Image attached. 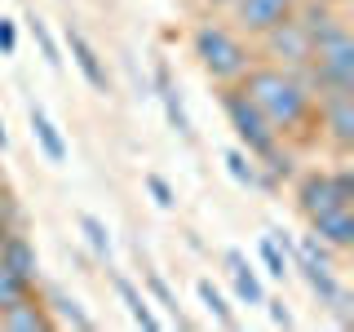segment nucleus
Masks as SVG:
<instances>
[{"mask_svg": "<svg viewBox=\"0 0 354 332\" xmlns=\"http://www.w3.org/2000/svg\"><path fill=\"white\" fill-rule=\"evenodd\" d=\"M239 89L252 98V107L270 120L283 142H315L319 138V102H315V93H310V84L301 75L257 58L243 71Z\"/></svg>", "mask_w": 354, "mask_h": 332, "instance_id": "f257e3e1", "label": "nucleus"}, {"mask_svg": "<svg viewBox=\"0 0 354 332\" xmlns=\"http://www.w3.org/2000/svg\"><path fill=\"white\" fill-rule=\"evenodd\" d=\"M217 107H221V116H226V124L235 129L239 151H248L270 177H292L297 173L288 142L274 133V124L261 116L257 107H252V98L243 93L239 84H217Z\"/></svg>", "mask_w": 354, "mask_h": 332, "instance_id": "f03ea898", "label": "nucleus"}, {"mask_svg": "<svg viewBox=\"0 0 354 332\" xmlns=\"http://www.w3.org/2000/svg\"><path fill=\"white\" fill-rule=\"evenodd\" d=\"M191 53L213 84H239L243 71L257 62L252 40H243L230 22H217V18H199L191 27Z\"/></svg>", "mask_w": 354, "mask_h": 332, "instance_id": "7ed1b4c3", "label": "nucleus"}, {"mask_svg": "<svg viewBox=\"0 0 354 332\" xmlns=\"http://www.w3.org/2000/svg\"><path fill=\"white\" fill-rule=\"evenodd\" d=\"M306 84H310L315 98L354 89V36H350V22H337L332 31L315 36V53H310Z\"/></svg>", "mask_w": 354, "mask_h": 332, "instance_id": "20e7f679", "label": "nucleus"}, {"mask_svg": "<svg viewBox=\"0 0 354 332\" xmlns=\"http://www.w3.org/2000/svg\"><path fill=\"white\" fill-rule=\"evenodd\" d=\"M297 208H301V217H319L328 213V208H354V169L350 164H341V169H310L297 177Z\"/></svg>", "mask_w": 354, "mask_h": 332, "instance_id": "39448f33", "label": "nucleus"}, {"mask_svg": "<svg viewBox=\"0 0 354 332\" xmlns=\"http://www.w3.org/2000/svg\"><path fill=\"white\" fill-rule=\"evenodd\" d=\"M252 53H257L261 62L283 66V71H292V75H301V80H306L310 53H315V40H310V31H306L297 18H283V22H274L270 31H261L257 44H252Z\"/></svg>", "mask_w": 354, "mask_h": 332, "instance_id": "423d86ee", "label": "nucleus"}, {"mask_svg": "<svg viewBox=\"0 0 354 332\" xmlns=\"http://www.w3.org/2000/svg\"><path fill=\"white\" fill-rule=\"evenodd\" d=\"M319 102V142H328L337 155L354 151V89L341 93H324Z\"/></svg>", "mask_w": 354, "mask_h": 332, "instance_id": "0eeeda50", "label": "nucleus"}, {"mask_svg": "<svg viewBox=\"0 0 354 332\" xmlns=\"http://www.w3.org/2000/svg\"><path fill=\"white\" fill-rule=\"evenodd\" d=\"M292 9H297V0H230V27L243 40H257L274 22L292 18Z\"/></svg>", "mask_w": 354, "mask_h": 332, "instance_id": "6e6552de", "label": "nucleus"}, {"mask_svg": "<svg viewBox=\"0 0 354 332\" xmlns=\"http://www.w3.org/2000/svg\"><path fill=\"white\" fill-rule=\"evenodd\" d=\"M66 49H71V62H75V71L84 75V84L93 89V93H111L106 62H102V53L93 49V40H88L80 27H66Z\"/></svg>", "mask_w": 354, "mask_h": 332, "instance_id": "1a4fd4ad", "label": "nucleus"}, {"mask_svg": "<svg viewBox=\"0 0 354 332\" xmlns=\"http://www.w3.org/2000/svg\"><path fill=\"white\" fill-rule=\"evenodd\" d=\"M0 328L5 332H53V315L40 302V293L31 288L27 297H18V302H9L0 310Z\"/></svg>", "mask_w": 354, "mask_h": 332, "instance_id": "9d476101", "label": "nucleus"}, {"mask_svg": "<svg viewBox=\"0 0 354 332\" xmlns=\"http://www.w3.org/2000/svg\"><path fill=\"white\" fill-rule=\"evenodd\" d=\"M310 235L324 239L332 252H350L354 248V208H328V213L310 217Z\"/></svg>", "mask_w": 354, "mask_h": 332, "instance_id": "9b49d317", "label": "nucleus"}, {"mask_svg": "<svg viewBox=\"0 0 354 332\" xmlns=\"http://www.w3.org/2000/svg\"><path fill=\"white\" fill-rule=\"evenodd\" d=\"M0 261H5L14 275H22L27 284L40 279V252H36V243L22 235L18 226H9L5 235H0Z\"/></svg>", "mask_w": 354, "mask_h": 332, "instance_id": "f8f14e48", "label": "nucleus"}, {"mask_svg": "<svg viewBox=\"0 0 354 332\" xmlns=\"http://www.w3.org/2000/svg\"><path fill=\"white\" fill-rule=\"evenodd\" d=\"M226 275H230V284H235V297L243 306H261L266 302V284H261V275L252 270V261L243 257L239 248H226Z\"/></svg>", "mask_w": 354, "mask_h": 332, "instance_id": "ddd939ff", "label": "nucleus"}, {"mask_svg": "<svg viewBox=\"0 0 354 332\" xmlns=\"http://www.w3.org/2000/svg\"><path fill=\"white\" fill-rule=\"evenodd\" d=\"M155 89H160V102H164V116H169L173 133L182 142H195V124H191V116H186L182 98H177V84L169 80V66H155Z\"/></svg>", "mask_w": 354, "mask_h": 332, "instance_id": "4468645a", "label": "nucleus"}, {"mask_svg": "<svg viewBox=\"0 0 354 332\" xmlns=\"http://www.w3.org/2000/svg\"><path fill=\"white\" fill-rule=\"evenodd\" d=\"M27 120H31V138H36V147L44 151V160H49V164H66V138L58 133V124L49 120V111L36 102L27 111Z\"/></svg>", "mask_w": 354, "mask_h": 332, "instance_id": "2eb2a0df", "label": "nucleus"}, {"mask_svg": "<svg viewBox=\"0 0 354 332\" xmlns=\"http://www.w3.org/2000/svg\"><path fill=\"white\" fill-rule=\"evenodd\" d=\"M40 302L49 306L53 328H75V332H88V328H93V319L84 315V306L75 302V297H66L62 288H44V293H40Z\"/></svg>", "mask_w": 354, "mask_h": 332, "instance_id": "dca6fc26", "label": "nucleus"}, {"mask_svg": "<svg viewBox=\"0 0 354 332\" xmlns=\"http://www.w3.org/2000/svg\"><path fill=\"white\" fill-rule=\"evenodd\" d=\"M111 279H115V293H120V302L129 306L133 324H138V328H147V332H155V328H160V315H155V310H151V302H147V297L138 293V284H133L129 275H120V270H115V275H111Z\"/></svg>", "mask_w": 354, "mask_h": 332, "instance_id": "f3484780", "label": "nucleus"}, {"mask_svg": "<svg viewBox=\"0 0 354 332\" xmlns=\"http://www.w3.org/2000/svg\"><path fill=\"white\" fill-rule=\"evenodd\" d=\"M195 293H199V302H204V310L217 319L221 328H239V315L230 310V302L221 297V288H217L213 279H195Z\"/></svg>", "mask_w": 354, "mask_h": 332, "instance_id": "a211bd4d", "label": "nucleus"}, {"mask_svg": "<svg viewBox=\"0 0 354 332\" xmlns=\"http://www.w3.org/2000/svg\"><path fill=\"white\" fill-rule=\"evenodd\" d=\"M257 257H261V266H266V275H270V279H288V275H292V266H288V252H283V243L274 239V235H261L257 239Z\"/></svg>", "mask_w": 354, "mask_h": 332, "instance_id": "6ab92c4d", "label": "nucleus"}, {"mask_svg": "<svg viewBox=\"0 0 354 332\" xmlns=\"http://www.w3.org/2000/svg\"><path fill=\"white\" fill-rule=\"evenodd\" d=\"M226 173L230 177H235V182L239 186H248V191H252V186H261V169H257V160H252V155L248 151H226Z\"/></svg>", "mask_w": 354, "mask_h": 332, "instance_id": "aec40b11", "label": "nucleus"}, {"mask_svg": "<svg viewBox=\"0 0 354 332\" xmlns=\"http://www.w3.org/2000/svg\"><path fill=\"white\" fill-rule=\"evenodd\" d=\"M80 235L84 243L97 252L102 261H111V230H106V221L102 217H93V213H80Z\"/></svg>", "mask_w": 354, "mask_h": 332, "instance_id": "412c9836", "label": "nucleus"}, {"mask_svg": "<svg viewBox=\"0 0 354 332\" xmlns=\"http://www.w3.org/2000/svg\"><path fill=\"white\" fill-rule=\"evenodd\" d=\"M142 279H147V288H151V297H155V302H160V306H164V310H169V315L177 319V328H191V319H186L182 310H177V297H173V288L164 284V275H160V270H142Z\"/></svg>", "mask_w": 354, "mask_h": 332, "instance_id": "4be33fe9", "label": "nucleus"}, {"mask_svg": "<svg viewBox=\"0 0 354 332\" xmlns=\"http://www.w3.org/2000/svg\"><path fill=\"white\" fill-rule=\"evenodd\" d=\"M27 27H31V36H36V44H40V58L49 62L53 71H58V66H62V53H58V40H53V36H49V27H44V18L31 14V18H27Z\"/></svg>", "mask_w": 354, "mask_h": 332, "instance_id": "5701e85b", "label": "nucleus"}, {"mask_svg": "<svg viewBox=\"0 0 354 332\" xmlns=\"http://www.w3.org/2000/svg\"><path fill=\"white\" fill-rule=\"evenodd\" d=\"M31 288H36V284H27L22 275H14L5 261H0V310H5L9 302H18V297H27Z\"/></svg>", "mask_w": 354, "mask_h": 332, "instance_id": "b1692460", "label": "nucleus"}, {"mask_svg": "<svg viewBox=\"0 0 354 332\" xmlns=\"http://www.w3.org/2000/svg\"><path fill=\"white\" fill-rule=\"evenodd\" d=\"M142 182H147V191H151V199H155V204H160V208H177V195H173V186L164 182L160 173H147V177H142Z\"/></svg>", "mask_w": 354, "mask_h": 332, "instance_id": "393cba45", "label": "nucleus"}, {"mask_svg": "<svg viewBox=\"0 0 354 332\" xmlns=\"http://www.w3.org/2000/svg\"><path fill=\"white\" fill-rule=\"evenodd\" d=\"M14 53H18V27L14 18L0 14V58H14Z\"/></svg>", "mask_w": 354, "mask_h": 332, "instance_id": "a878e982", "label": "nucleus"}, {"mask_svg": "<svg viewBox=\"0 0 354 332\" xmlns=\"http://www.w3.org/2000/svg\"><path fill=\"white\" fill-rule=\"evenodd\" d=\"M261 306H270V319H274V324H279V328H292V310H288V302H283V297H274V302H270V297H266Z\"/></svg>", "mask_w": 354, "mask_h": 332, "instance_id": "bb28decb", "label": "nucleus"}, {"mask_svg": "<svg viewBox=\"0 0 354 332\" xmlns=\"http://www.w3.org/2000/svg\"><path fill=\"white\" fill-rule=\"evenodd\" d=\"M208 9H230V0H204Z\"/></svg>", "mask_w": 354, "mask_h": 332, "instance_id": "cd10ccee", "label": "nucleus"}, {"mask_svg": "<svg viewBox=\"0 0 354 332\" xmlns=\"http://www.w3.org/2000/svg\"><path fill=\"white\" fill-rule=\"evenodd\" d=\"M9 147V133H5V120H0V151Z\"/></svg>", "mask_w": 354, "mask_h": 332, "instance_id": "c85d7f7f", "label": "nucleus"}, {"mask_svg": "<svg viewBox=\"0 0 354 332\" xmlns=\"http://www.w3.org/2000/svg\"><path fill=\"white\" fill-rule=\"evenodd\" d=\"M332 5H346V0H332Z\"/></svg>", "mask_w": 354, "mask_h": 332, "instance_id": "c756f323", "label": "nucleus"}]
</instances>
